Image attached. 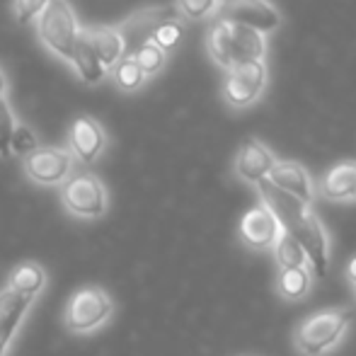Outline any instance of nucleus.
<instances>
[{
	"mask_svg": "<svg viewBox=\"0 0 356 356\" xmlns=\"http://www.w3.org/2000/svg\"><path fill=\"white\" fill-rule=\"evenodd\" d=\"M257 192L264 207L277 216L284 233L291 235L303 248L310 272L315 277H325L330 269V238L323 220L313 211V207L277 189L269 179H262L257 184Z\"/></svg>",
	"mask_w": 356,
	"mask_h": 356,
	"instance_id": "1",
	"label": "nucleus"
},
{
	"mask_svg": "<svg viewBox=\"0 0 356 356\" xmlns=\"http://www.w3.org/2000/svg\"><path fill=\"white\" fill-rule=\"evenodd\" d=\"M207 51L216 66L230 71L250 61H267L269 42L254 29L216 17L207 34Z\"/></svg>",
	"mask_w": 356,
	"mask_h": 356,
	"instance_id": "2",
	"label": "nucleus"
},
{
	"mask_svg": "<svg viewBox=\"0 0 356 356\" xmlns=\"http://www.w3.org/2000/svg\"><path fill=\"white\" fill-rule=\"evenodd\" d=\"M354 315L349 308H323L310 313L303 323L296 327L293 342L300 354L323 356L332 347H337L339 339L347 334Z\"/></svg>",
	"mask_w": 356,
	"mask_h": 356,
	"instance_id": "3",
	"label": "nucleus"
},
{
	"mask_svg": "<svg viewBox=\"0 0 356 356\" xmlns=\"http://www.w3.org/2000/svg\"><path fill=\"white\" fill-rule=\"evenodd\" d=\"M269 88V66L267 61H250L225 71L220 97L233 112L250 109L264 97Z\"/></svg>",
	"mask_w": 356,
	"mask_h": 356,
	"instance_id": "4",
	"label": "nucleus"
},
{
	"mask_svg": "<svg viewBox=\"0 0 356 356\" xmlns=\"http://www.w3.org/2000/svg\"><path fill=\"white\" fill-rule=\"evenodd\" d=\"M37 32L49 51L63 61H71L73 44L78 37V22H75L68 0H49V5L39 15Z\"/></svg>",
	"mask_w": 356,
	"mask_h": 356,
	"instance_id": "5",
	"label": "nucleus"
},
{
	"mask_svg": "<svg viewBox=\"0 0 356 356\" xmlns=\"http://www.w3.org/2000/svg\"><path fill=\"white\" fill-rule=\"evenodd\" d=\"M218 17L254 29L264 37L279 32L284 24L282 10L272 0H220Z\"/></svg>",
	"mask_w": 356,
	"mask_h": 356,
	"instance_id": "6",
	"label": "nucleus"
},
{
	"mask_svg": "<svg viewBox=\"0 0 356 356\" xmlns=\"http://www.w3.org/2000/svg\"><path fill=\"white\" fill-rule=\"evenodd\" d=\"M112 310V298L102 289H95V286L80 289L71 296L66 305V327L75 334H85L107 323Z\"/></svg>",
	"mask_w": 356,
	"mask_h": 356,
	"instance_id": "7",
	"label": "nucleus"
},
{
	"mask_svg": "<svg viewBox=\"0 0 356 356\" xmlns=\"http://www.w3.org/2000/svg\"><path fill=\"white\" fill-rule=\"evenodd\" d=\"M63 207L80 218H99L107 211V189L95 175H75L66 179L61 189Z\"/></svg>",
	"mask_w": 356,
	"mask_h": 356,
	"instance_id": "8",
	"label": "nucleus"
},
{
	"mask_svg": "<svg viewBox=\"0 0 356 356\" xmlns=\"http://www.w3.org/2000/svg\"><path fill=\"white\" fill-rule=\"evenodd\" d=\"M177 10L168 8V5H160V8H148V10H141V13H134L124 19L122 24H117V32L124 42V54L127 56H134L143 44H148L153 39L155 29L160 24H165L168 19H177Z\"/></svg>",
	"mask_w": 356,
	"mask_h": 356,
	"instance_id": "9",
	"label": "nucleus"
},
{
	"mask_svg": "<svg viewBox=\"0 0 356 356\" xmlns=\"http://www.w3.org/2000/svg\"><path fill=\"white\" fill-rule=\"evenodd\" d=\"M277 163H279L277 153L267 143H262L259 138H248L238 148V153H235L233 172L240 182L257 187L262 179L269 177V172H272Z\"/></svg>",
	"mask_w": 356,
	"mask_h": 356,
	"instance_id": "10",
	"label": "nucleus"
},
{
	"mask_svg": "<svg viewBox=\"0 0 356 356\" xmlns=\"http://www.w3.org/2000/svg\"><path fill=\"white\" fill-rule=\"evenodd\" d=\"M73 168V155L63 148H42L24 158V172L37 184H61L68 179Z\"/></svg>",
	"mask_w": 356,
	"mask_h": 356,
	"instance_id": "11",
	"label": "nucleus"
},
{
	"mask_svg": "<svg viewBox=\"0 0 356 356\" xmlns=\"http://www.w3.org/2000/svg\"><path fill=\"white\" fill-rule=\"evenodd\" d=\"M282 225L277 216L269 211L264 204L252 207L240 220V238L248 248L252 250H272L274 243L282 238Z\"/></svg>",
	"mask_w": 356,
	"mask_h": 356,
	"instance_id": "12",
	"label": "nucleus"
},
{
	"mask_svg": "<svg viewBox=\"0 0 356 356\" xmlns=\"http://www.w3.org/2000/svg\"><path fill=\"white\" fill-rule=\"evenodd\" d=\"M267 179L277 189L291 194V197L308 204V207H313L315 197H318V187H315L310 172L300 163H296V160H279Z\"/></svg>",
	"mask_w": 356,
	"mask_h": 356,
	"instance_id": "13",
	"label": "nucleus"
},
{
	"mask_svg": "<svg viewBox=\"0 0 356 356\" xmlns=\"http://www.w3.org/2000/svg\"><path fill=\"white\" fill-rule=\"evenodd\" d=\"M104 131L92 117H78L71 124L68 131V145H71V155L78 158L80 163H95L99 153L104 150Z\"/></svg>",
	"mask_w": 356,
	"mask_h": 356,
	"instance_id": "14",
	"label": "nucleus"
},
{
	"mask_svg": "<svg viewBox=\"0 0 356 356\" xmlns=\"http://www.w3.org/2000/svg\"><path fill=\"white\" fill-rule=\"evenodd\" d=\"M318 194L330 202H352L356 199V163L347 160V163H337L325 172L320 179Z\"/></svg>",
	"mask_w": 356,
	"mask_h": 356,
	"instance_id": "15",
	"label": "nucleus"
},
{
	"mask_svg": "<svg viewBox=\"0 0 356 356\" xmlns=\"http://www.w3.org/2000/svg\"><path fill=\"white\" fill-rule=\"evenodd\" d=\"M85 37H88L90 47H92L95 56H97L99 63L104 66V71H112L122 58H127L122 37H119L117 27H112V24L85 27Z\"/></svg>",
	"mask_w": 356,
	"mask_h": 356,
	"instance_id": "16",
	"label": "nucleus"
},
{
	"mask_svg": "<svg viewBox=\"0 0 356 356\" xmlns=\"http://www.w3.org/2000/svg\"><path fill=\"white\" fill-rule=\"evenodd\" d=\"M32 300V296H22L13 289L0 291V337L13 342V334L17 332L19 323H22Z\"/></svg>",
	"mask_w": 356,
	"mask_h": 356,
	"instance_id": "17",
	"label": "nucleus"
},
{
	"mask_svg": "<svg viewBox=\"0 0 356 356\" xmlns=\"http://www.w3.org/2000/svg\"><path fill=\"white\" fill-rule=\"evenodd\" d=\"M71 63L78 71L80 80L88 85H95L107 75L104 66L99 63V58L95 56L92 47H90L88 37H85V29H78V37H75V44H73V54H71Z\"/></svg>",
	"mask_w": 356,
	"mask_h": 356,
	"instance_id": "18",
	"label": "nucleus"
},
{
	"mask_svg": "<svg viewBox=\"0 0 356 356\" xmlns=\"http://www.w3.org/2000/svg\"><path fill=\"white\" fill-rule=\"evenodd\" d=\"M310 286H313V272L310 267L305 269H284L279 272L277 291L284 300H300L308 296Z\"/></svg>",
	"mask_w": 356,
	"mask_h": 356,
	"instance_id": "19",
	"label": "nucleus"
},
{
	"mask_svg": "<svg viewBox=\"0 0 356 356\" xmlns=\"http://www.w3.org/2000/svg\"><path fill=\"white\" fill-rule=\"evenodd\" d=\"M44 284H47V274H44V269L34 262H24V264H19L13 274H10L8 289L17 291V293H22V296H32L34 298V296L44 289Z\"/></svg>",
	"mask_w": 356,
	"mask_h": 356,
	"instance_id": "20",
	"label": "nucleus"
},
{
	"mask_svg": "<svg viewBox=\"0 0 356 356\" xmlns=\"http://www.w3.org/2000/svg\"><path fill=\"white\" fill-rule=\"evenodd\" d=\"M274 262H277L279 272L284 269H305L308 267V257H305L303 248L296 243L291 235L282 233V238L274 243Z\"/></svg>",
	"mask_w": 356,
	"mask_h": 356,
	"instance_id": "21",
	"label": "nucleus"
},
{
	"mask_svg": "<svg viewBox=\"0 0 356 356\" xmlns=\"http://www.w3.org/2000/svg\"><path fill=\"white\" fill-rule=\"evenodd\" d=\"M112 75H114L117 88L124 90V92H136V90L143 88V83H145L143 71L136 66V61H134L131 56L122 58V61L112 68Z\"/></svg>",
	"mask_w": 356,
	"mask_h": 356,
	"instance_id": "22",
	"label": "nucleus"
},
{
	"mask_svg": "<svg viewBox=\"0 0 356 356\" xmlns=\"http://www.w3.org/2000/svg\"><path fill=\"white\" fill-rule=\"evenodd\" d=\"M134 61H136V66L141 68L145 78H150V75L160 73L165 68V63H168V54L163 51V49H158L153 42L143 44L141 49H138L136 54H134Z\"/></svg>",
	"mask_w": 356,
	"mask_h": 356,
	"instance_id": "23",
	"label": "nucleus"
},
{
	"mask_svg": "<svg viewBox=\"0 0 356 356\" xmlns=\"http://www.w3.org/2000/svg\"><path fill=\"white\" fill-rule=\"evenodd\" d=\"M220 0H177L175 10H177L179 17L187 19H207L218 15Z\"/></svg>",
	"mask_w": 356,
	"mask_h": 356,
	"instance_id": "24",
	"label": "nucleus"
},
{
	"mask_svg": "<svg viewBox=\"0 0 356 356\" xmlns=\"http://www.w3.org/2000/svg\"><path fill=\"white\" fill-rule=\"evenodd\" d=\"M182 37H184V24L179 22V19H168V22L160 24V27L155 29L150 42H153L158 49H163L165 54H170L172 49H177V44L182 42Z\"/></svg>",
	"mask_w": 356,
	"mask_h": 356,
	"instance_id": "25",
	"label": "nucleus"
},
{
	"mask_svg": "<svg viewBox=\"0 0 356 356\" xmlns=\"http://www.w3.org/2000/svg\"><path fill=\"white\" fill-rule=\"evenodd\" d=\"M39 148V141H37V134L27 127V124H15V131H13V138H10V155H22L27 158L29 153Z\"/></svg>",
	"mask_w": 356,
	"mask_h": 356,
	"instance_id": "26",
	"label": "nucleus"
},
{
	"mask_svg": "<svg viewBox=\"0 0 356 356\" xmlns=\"http://www.w3.org/2000/svg\"><path fill=\"white\" fill-rule=\"evenodd\" d=\"M15 114L10 109L8 99H0V155L8 158L10 155V138H13L15 131Z\"/></svg>",
	"mask_w": 356,
	"mask_h": 356,
	"instance_id": "27",
	"label": "nucleus"
},
{
	"mask_svg": "<svg viewBox=\"0 0 356 356\" xmlns=\"http://www.w3.org/2000/svg\"><path fill=\"white\" fill-rule=\"evenodd\" d=\"M49 5V0H15V19L19 24L32 22L37 15H42V10Z\"/></svg>",
	"mask_w": 356,
	"mask_h": 356,
	"instance_id": "28",
	"label": "nucleus"
},
{
	"mask_svg": "<svg viewBox=\"0 0 356 356\" xmlns=\"http://www.w3.org/2000/svg\"><path fill=\"white\" fill-rule=\"evenodd\" d=\"M347 279H349V284H352V289L356 291V254L347 264Z\"/></svg>",
	"mask_w": 356,
	"mask_h": 356,
	"instance_id": "29",
	"label": "nucleus"
},
{
	"mask_svg": "<svg viewBox=\"0 0 356 356\" xmlns=\"http://www.w3.org/2000/svg\"><path fill=\"white\" fill-rule=\"evenodd\" d=\"M5 90H8V80H5V73L0 71V99H5Z\"/></svg>",
	"mask_w": 356,
	"mask_h": 356,
	"instance_id": "30",
	"label": "nucleus"
},
{
	"mask_svg": "<svg viewBox=\"0 0 356 356\" xmlns=\"http://www.w3.org/2000/svg\"><path fill=\"white\" fill-rule=\"evenodd\" d=\"M8 344H10V339L0 337V356H3V354H5V349H8Z\"/></svg>",
	"mask_w": 356,
	"mask_h": 356,
	"instance_id": "31",
	"label": "nucleus"
}]
</instances>
